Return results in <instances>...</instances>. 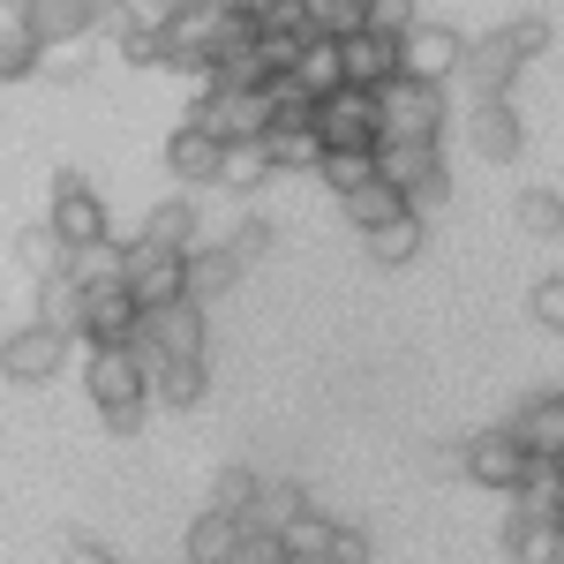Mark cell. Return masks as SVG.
<instances>
[{
  "label": "cell",
  "instance_id": "obj_14",
  "mask_svg": "<svg viewBox=\"0 0 564 564\" xmlns=\"http://www.w3.org/2000/svg\"><path fill=\"white\" fill-rule=\"evenodd\" d=\"M53 226H61V241L68 249H90V241H106V204L90 196V181L76 174H53Z\"/></svg>",
  "mask_w": 564,
  "mask_h": 564
},
{
  "label": "cell",
  "instance_id": "obj_7",
  "mask_svg": "<svg viewBox=\"0 0 564 564\" xmlns=\"http://www.w3.org/2000/svg\"><path fill=\"white\" fill-rule=\"evenodd\" d=\"M316 135L324 143H384V98L369 84H339L316 98Z\"/></svg>",
  "mask_w": 564,
  "mask_h": 564
},
{
  "label": "cell",
  "instance_id": "obj_13",
  "mask_svg": "<svg viewBox=\"0 0 564 564\" xmlns=\"http://www.w3.org/2000/svg\"><path fill=\"white\" fill-rule=\"evenodd\" d=\"M467 151L489 159V166H512V159L527 151V121L505 106V98H481L475 113H467Z\"/></svg>",
  "mask_w": 564,
  "mask_h": 564
},
{
  "label": "cell",
  "instance_id": "obj_1",
  "mask_svg": "<svg viewBox=\"0 0 564 564\" xmlns=\"http://www.w3.org/2000/svg\"><path fill=\"white\" fill-rule=\"evenodd\" d=\"M550 45V23L542 15H520V23H505V31H489V39H467V53H459V76H467V98H505L512 90V76H520L527 61Z\"/></svg>",
  "mask_w": 564,
  "mask_h": 564
},
{
  "label": "cell",
  "instance_id": "obj_29",
  "mask_svg": "<svg viewBox=\"0 0 564 564\" xmlns=\"http://www.w3.org/2000/svg\"><path fill=\"white\" fill-rule=\"evenodd\" d=\"M15 263H23L31 279L61 271V263H68V241H61V226H53V218H31V226L15 234Z\"/></svg>",
  "mask_w": 564,
  "mask_h": 564
},
{
  "label": "cell",
  "instance_id": "obj_35",
  "mask_svg": "<svg viewBox=\"0 0 564 564\" xmlns=\"http://www.w3.org/2000/svg\"><path fill=\"white\" fill-rule=\"evenodd\" d=\"M121 61H135V68H166V23L159 15H135L129 23V39L113 45Z\"/></svg>",
  "mask_w": 564,
  "mask_h": 564
},
{
  "label": "cell",
  "instance_id": "obj_51",
  "mask_svg": "<svg viewBox=\"0 0 564 564\" xmlns=\"http://www.w3.org/2000/svg\"><path fill=\"white\" fill-rule=\"evenodd\" d=\"M8 23H23V0H0V31H8Z\"/></svg>",
  "mask_w": 564,
  "mask_h": 564
},
{
  "label": "cell",
  "instance_id": "obj_46",
  "mask_svg": "<svg viewBox=\"0 0 564 564\" xmlns=\"http://www.w3.org/2000/svg\"><path fill=\"white\" fill-rule=\"evenodd\" d=\"M406 23H414V0H369V31H391L399 39Z\"/></svg>",
  "mask_w": 564,
  "mask_h": 564
},
{
  "label": "cell",
  "instance_id": "obj_53",
  "mask_svg": "<svg viewBox=\"0 0 564 564\" xmlns=\"http://www.w3.org/2000/svg\"><path fill=\"white\" fill-rule=\"evenodd\" d=\"M294 564H324V557H294Z\"/></svg>",
  "mask_w": 564,
  "mask_h": 564
},
{
  "label": "cell",
  "instance_id": "obj_52",
  "mask_svg": "<svg viewBox=\"0 0 564 564\" xmlns=\"http://www.w3.org/2000/svg\"><path fill=\"white\" fill-rule=\"evenodd\" d=\"M0 377H8V332H0Z\"/></svg>",
  "mask_w": 564,
  "mask_h": 564
},
{
  "label": "cell",
  "instance_id": "obj_33",
  "mask_svg": "<svg viewBox=\"0 0 564 564\" xmlns=\"http://www.w3.org/2000/svg\"><path fill=\"white\" fill-rule=\"evenodd\" d=\"M512 497H520L527 512H550V520H564V459H534Z\"/></svg>",
  "mask_w": 564,
  "mask_h": 564
},
{
  "label": "cell",
  "instance_id": "obj_25",
  "mask_svg": "<svg viewBox=\"0 0 564 564\" xmlns=\"http://www.w3.org/2000/svg\"><path fill=\"white\" fill-rule=\"evenodd\" d=\"M294 512H308V497L294 489V481H257V497H249V512H241V527H263V534H286V520Z\"/></svg>",
  "mask_w": 564,
  "mask_h": 564
},
{
  "label": "cell",
  "instance_id": "obj_39",
  "mask_svg": "<svg viewBox=\"0 0 564 564\" xmlns=\"http://www.w3.org/2000/svg\"><path fill=\"white\" fill-rule=\"evenodd\" d=\"M257 31H308V0H241Z\"/></svg>",
  "mask_w": 564,
  "mask_h": 564
},
{
  "label": "cell",
  "instance_id": "obj_10",
  "mask_svg": "<svg viewBox=\"0 0 564 564\" xmlns=\"http://www.w3.org/2000/svg\"><path fill=\"white\" fill-rule=\"evenodd\" d=\"M377 98H384V135H444V84L391 76Z\"/></svg>",
  "mask_w": 564,
  "mask_h": 564
},
{
  "label": "cell",
  "instance_id": "obj_11",
  "mask_svg": "<svg viewBox=\"0 0 564 564\" xmlns=\"http://www.w3.org/2000/svg\"><path fill=\"white\" fill-rule=\"evenodd\" d=\"M68 347H76L68 332H53L45 316H31L23 332H8V384H53Z\"/></svg>",
  "mask_w": 564,
  "mask_h": 564
},
{
  "label": "cell",
  "instance_id": "obj_47",
  "mask_svg": "<svg viewBox=\"0 0 564 564\" xmlns=\"http://www.w3.org/2000/svg\"><path fill=\"white\" fill-rule=\"evenodd\" d=\"M61 564H121V557H113L106 542H90V534H68V542H61Z\"/></svg>",
  "mask_w": 564,
  "mask_h": 564
},
{
  "label": "cell",
  "instance_id": "obj_48",
  "mask_svg": "<svg viewBox=\"0 0 564 564\" xmlns=\"http://www.w3.org/2000/svg\"><path fill=\"white\" fill-rule=\"evenodd\" d=\"M143 414H151V399H143V406H106L98 422H106V436H135V430H143Z\"/></svg>",
  "mask_w": 564,
  "mask_h": 564
},
{
  "label": "cell",
  "instance_id": "obj_20",
  "mask_svg": "<svg viewBox=\"0 0 564 564\" xmlns=\"http://www.w3.org/2000/svg\"><path fill=\"white\" fill-rule=\"evenodd\" d=\"M84 302H90V286L68 271V263L39 279V316L53 324V332H68V339H76V332H84Z\"/></svg>",
  "mask_w": 564,
  "mask_h": 564
},
{
  "label": "cell",
  "instance_id": "obj_17",
  "mask_svg": "<svg viewBox=\"0 0 564 564\" xmlns=\"http://www.w3.org/2000/svg\"><path fill=\"white\" fill-rule=\"evenodd\" d=\"M98 8L106 0H23V23L39 39H98Z\"/></svg>",
  "mask_w": 564,
  "mask_h": 564
},
{
  "label": "cell",
  "instance_id": "obj_24",
  "mask_svg": "<svg viewBox=\"0 0 564 564\" xmlns=\"http://www.w3.org/2000/svg\"><path fill=\"white\" fill-rule=\"evenodd\" d=\"M234 279H241V257H234L226 241H218V249H204V241L188 249V294H196V302H218Z\"/></svg>",
  "mask_w": 564,
  "mask_h": 564
},
{
  "label": "cell",
  "instance_id": "obj_40",
  "mask_svg": "<svg viewBox=\"0 0 564 564\" xmlns=\"http://www.w3.org/2000/svg\"><path fill=\"white\" fill-rule=\"evenodd\" d=\"M520 226H527V234H564V196L527 188V196H520Z\"/></svg>",
  "mask_w": 564,
  "mask_h": 564
},
{
  "label": "cell",
  "instance_id": "obj_43",
  "mask_svg": "<svg viewBox=\"0 0 564 564\" xmlns=\"http://www.w3.org/2000/svg\"><path fill=\"white\" fill-rule=\"evenodd\" d=\"M527 308H534V324H550V332H564V271H550L534 294H527Z\"/></svg>",
  "mask_w": 564,
  "mask_h": 564
},
{
  "label": "cell",
  "instance_id": "obj_22",
  "mask_svg": "<svg viewBox=\"0 0 564 564\" xmlns=\"http://www.w3.org/2000/svg\"><path fill=\"white\" fill-rule=\"evenodd\" d=\"M339 212H347L354 234H369V226H384V218L414 212V204H406V196H399V188H391V181L377 174V181H361V188H347V196H339Z\"/></svg>",
  "mask_w": 564,
  "mask_h": 564
},
{
  "label": "cell",
  "instance_id": "obj_42",
  "mask_svg": "<svg viewBox=\"0 0 564 564\" xmlns=\"http://www.w3.org/2000/svg\"><path fill=\"white\" fill-rule=\"evenodd\" d=\"M226 564H294V557H286V542H279V534L241 527V542H234V557H226Z\"/></svg>",
  "mask_w": 564,
  "mask_h": 564
},
{
  "label": "cell",
  "instance_id": "obj_18",
  "mask_svg": "<svg viewBox=\"0 0 564 564\" xmlns=\"http://www.w3.org/2000/svg\"><path fill=\"white\" fill-rule=\"evenodd\" d=\"M391 76H399V39L391 31H354L347 39V84H369V90H384Z\"/></svg>",
  "mask_w": 564,
  "mask_h": 564
},
{
  "label": "cell",
  "instance_id": "obj_49",
  "mask_svg": "<svg viewBox=\"0 0 564 564\" xmlns=\"http://www.w3.org/2000/svg\"><path fill=\"white\" fill-rule=\"evenodd\" d=\"M263 241H271V234H263V226H241V234H234V241H226V249H234V257L249 263V257H263Z\"/></svg>",
  "mask_w": 564,
  "mask_h": 564
},
{
  "label": "cell",
  "instance_id": "obj_34",
  "mask_svg": "<svg viewBox=\"0 0 564 564\" xmlns=\"http://www.w3.org/2000/svg\"><path fill=\"white\" fill-rule=\"evenodd\" d=\"M23 76H39V31L31 23H8L0 31V84H23Z\"/></svg>",
  "mask_w": 564,
  "mask_h": 564
},
{
  "label": "cell",
  "instance_id": "obj_28",
  "mask_svg": "<svg viewBox=\"0 0 564 564\" xmlns=\"http://www.w3.org/2000/svg\"><path fill=\"white\" fill-rule=\"evenodd\" d=\"M204 399V361H151V406H196Z\"/></svg>",
  "mask_w": 564,
  "mask_h": 564
},
{
  "label": "cell",
  "instance_id": "obj_16",
  "mask_svg": "<svg viewBox=\"0 0 564 564\" xmlns=\"http://www.w3.org/2000/svg\"><path fill=\"white\" fill-rule=\"evenodd\" d=\"M271 174H279V159H271L263 135H226V159H218V188L226 196H257Z\"/></svg>",
  "mask_w": 564,
  "mask_h": 564
},
{
  "label": "cell",
  "instance_id": "obj_36",
  "mask_svg": "<svg viewBox=\"0 0 564 564\" xmlns=\"http://www.w3.org/2000/svg\"><path fill=\"white\" fill-rule=\"evenodd\" d=\"M68 271L84 286H113L121 279V241H90V249H68Z\"/></svg>",
  "mask_w": 564,
  "mask_h": 564
},
{
  "label": "cell",
  "instance_id": "obj_2",
  "mask_svg": "<svg viewBox=\"0 0 564 564\" xmlns=\"http://www.w3.org/2000/svg\"><path fill=\"white\" fill-rule=\"evenodd\" d=\"M377 174H384L422 218H430L436 204L452 196V181H444V159H436V135H384V143H377Z\"/></svg>",
  "mask_w": 564,
  "mask_h": 564
},
{
  "label": "cell",
  "instance_id": "obj_50",
  "mask_svg": "<svg viewBox=\"0 0 564 564\" xmlns=\"http://www.w3.org/2000/svg\"><path fill=\"white\" fill-rule=\"evenodd\" d=\"M181 8H188V0H143V15H159V23H166V15H181Z\"/></svg>",
  "mask_w": 564,
  "mask_h": 564
},
{
  "label": "cell",
  "instance_id": "obj_12",
  "mask_svg": "<svg viewBox=\"0 0 564 564\" xmlns=\"http://www.w3.org/2000/svg\"><path fill=\"white\" fill-rule=\"evenodd\" d=\"M218 159H226V135L204 129V121H181V129L166 135V174H174L181 188H218Z\"/></svg>",
  "mask_w": 564,
  "mask_h": 564
},
{
  "label": "cell",
  "instance_id": "obj_3",
  "mask_svg": "<svg viewBox=\"0 0 564 564\" xmlns=\"http://www.w3.org/2000/svg\"><path fill=\"white\" fill-rule=\"evenodd\" d=\"M204 339H212V324H204V302L196 294H181L166 308H143V324H135L143 361H204Z\"/></svg>",
  "mask_w": 564,
  "mask_h": 564
},
{
  "label": "cell",
  "instance_id": "obj_26",
  "mask_svg": "<svg viewBox=\"0 0 564 564\" xmlns=\"http://www.w3.org/2000/svg\"><path fill=\"white\" fill-rule=\"evenodd\" d=\"M234 542H241V520L234 512H204V520H188V564H226L234 557Z\"/></svg>",
  "mask_w": 564,
  "mask_h": 564
},
{
  "label": "cell",
  "instance_id": "obj_21",
  "mask_svg": "<svg viewBox=\"0 0 564 564\" xmlns=\"http://www.w3.org/2000/svg\"><path fill=\"white\" fill-rule=\"evenodd\" d=\"M294 76H302L316 98H324V90H339V84H347V39L308 31V39H302V61H294Z\"/></svg>",
  "mask_w": 564,
  "mask_h": 564
},
{
  "label": "cell",
  "instance_id": "obj_27",
  "mask_svg": "<svg viewBox=\"0 0 564 564\" xmlns=\"http://www.w3.org/2000/svg\"><path fill=\"white\" fill-rule=\"evenodd\" d=\"M316 174H324L332 196H347V188H361V181H377V143H332Z\"/></svg>",
  "mask_w": 564,
  "mask_h": 564
},
{
  "label": "cell",
  "instance_id": "obj_38",
  "mask_svg": "<svg viewBox=\"0 0 564 564\" xmlns=\"http://www.w3.org/2000/svg\"><path fill=\"white\" fill-rule=\"evenodd\" d=\"M279 542H286V557H324V550H332V520H324V512H294Z\"/></svg>",
  "mask_w": 564,
  "mask_h": 564
},
{
  "label": "cell",
  "instance_id": "obj_8",
  "mask_svg": "<svg viewBox=\"0 0 564 564\" xmlns=\"http://www.w3.org/2000/svg\"><path fill=\"white\" fill-rule=\"evenodd\" d=\"M459 53H467V39H459L452 23H430V15H414V23L399 31V76L452 84V76H459Z\"/></svg>",
  "mask_w": 564,
  "mask_h": 564
},
{
  "label": "cell",
  "instance_id": "obj_4",
  "mask_svg": "<svg viewBox=\"0 0 564 564\" xmlns=\"http://www.w3.org/2000/svg\"><path fill=\"white\" fill-rule=\"evenodd\" d=\"M121 279L135 286L143 308H166L188 294V249H166V241L135 234V241H121Z\"/></svg>",
  "mask_w": 564,
  "mask_h": 564
},
{
  "label": "cell",
  "instance_id": "obj_31",
  "mask_svg": "<svg viewBox=\"0 0 564 564\" xmlns=\"http://www.w3.org/2000/svg\"><path fill=\"white\" fill-rule=\"evenodd\" d=\"M263 143H271L279 174H316V166H324V151H332V143L316 135V121H308V129H271Z\"/></svg>",
  "mask_w": 564,
  "mask_h": 564
},
{
  "label": "cell",
  "instance_id": "obj_6",
  "mask_svg": "<svg viewBox=\"0 0 564 564\" xmlns=\"http://www.w3.org/2000/svg\"><path fill=\"white\" fill-rule=\"evenodd\" d=\"M459 467H467V481H481V489H520L527 481V467H534V452H527V436L505 422V430H481V436H467L459 444Z\"/></svg>",
  "mask_w": 564,
  "mask_h": 564
},
{
  "label": "cell",
  "instance_id": "obj_5",
  "mask_svg": "<svg viewBox=\"0 0 564 564\" xmlns=\"http://www.w3.org/2000/svg\"><path fill=\"white\" fill-rule=\"evenodd\" d=\"M84 391H90L98 414H106V406H143V399H151V361H143V347H90Z\"/></svg>",
  "mask_w": 564,
  "mask_h": 564
},
{
  "label": "cell",
  "instance_id": "obj_37",
  "mask_svg": "<svg viewBox=\"0 0 564 564\" xmlns=\"http://www.w3.org/2000/svg\"><path fill=\"white\" fill-rule=\"evenodd\" d=\"M369 23V0H308V31H332V39H354Z\"/></svg>",
  "mask_w": 564,
  "mask_h": 564
},
{
  "label": "cell",
  "instance_id": "obj_41",
  "mask_svg": "<svg viewBox=\"0 0 564 564\" xmlns=\"http://www.w3.org/2000/svg\"><path fill=\"white\" fill-rule=\"evenodd\" d=\"M249 497H257V475H249V467H218V481H212V505H218V512H234V520H241V512H249Z\"/></svg>",
  "mask_w": 564,
  "mask_h": 564
},
{
  "label": "cell",
  "instance_id": "obj_54",
  "mask_svg": "<svg viewBox=\"0 0 564 564\" xmlns=\"http://www.w3.org/2000/svg\"><path fill=\"white\" fill-rule=\"evenodd\" d=\"M181 564H188V557H181Z\"/></svg>",
  "mask_w": 564,
  "mask_h": 564
},
{
  "label": "cell",
  "instance_id": "obj_19",
  "mask_svg": "<svg viewBox=\"0 0 564 564\" xmlns=\"http://www.w3.org/2000/svg\"><path fill=\"white\" fill-rule=\"evenodd\" d=\"M512 430L527 436V452H534V459H564V391L527 399L520 414H512Z\"/></svg>",
  "mask_w": 564,
  "mask_h": 564
},
{
  "label": "cell",
  "instance_id": "obj_23",
  "mask_svg": "<svg viewBox=\"0 0 564 564\" xmlns=\"http://www.w3.org/2000/svg\"><path fill=\"white\" fill-rule=\"evenodd\" d=\"M361 241H369V257L384 263V271H399V263H414V257H422V212L384 218V226H369Z\"/></svg>",
  "mask_w": 564,
  "mask_h": 564
},
{
  "label": "cell",
  "instance_id": "obj_30",
  "mask_svg": "<svg viewBox=\"0 0 564 564\" xmlns=\"http://www.w3.org/2000/svg\"><path fill=\"white\" fill-rule=\"evenodd\" d=\"M90 61H98V39H39V76L53 84H84Z\"/></svg>",
  "mask_w": 564,
  "mask_h": 564
},
{
  "label": "cell",
  "instance_id": "obj_15",
  "mask_svg": "<svg viewBox=\"0 0 564 564\" xmlns=\"http://www.w3.org/2000/svg\"><path fill=\"white\" fill-rule=\"evenodd\" d=\"M557 550H564V520L527 512L520 497H512V512H505V557H512V564H550Z\"/></svg>",
  "mask_w": 564,
  "mask_h": 564
},
{
  "label": "cell",
  "instance_id": "obj_45",
  "mask_svg": "<svg viewBox=\"0 0 564 564\" xmlns=\"http://www.w3.org/2000/svg\"><path fill=\"white\" fill-rule=\"evenodd\" d=\"M135 15H143V8H129V0H106V8H98V45H121Z\"/></svg>",
  "mask_w": 564,
  "mask_h": 564
},
{
  "label": "cell",
  "instance_id": "obj_9",
  "mask_svg": "<svg viewBox=\"0 0 564 564\" xmlns=\"http://www.w3.org/2000/svg\"><path fill=\"white\" fill-rule=\"evenodd\" d=\"M135 324H143V302H135L129 279H113V286H90L84 302V347H135Z\"/></svg>",
  "mask_w": 564,
  "mask_h": 564
},
{
  "label": "cell",
  "instance_id": "obj_32",
  "mask_svg": "<svg viewBox=\"0 0 564 564\" xmlns=\"http://www.w3.org/2000/svg\"><path fill=\"white\" fill-rule=\"evenodd\" d=\"M143 234L166 241V249H196V241H204V212H196L188 196H174V204H159V212L143 218Z\"/></svg>",
  "mask_w": 564,
  "mask_h": 564
},
{
  "label": "cell",
  "instance_id": "obj_44",
  "mask_svg": "<svg viewBox=\"0 0 564 564\" xmlns=\"http://www.w3.org/2000/svg\"><path fill=\"white\" fill-rule=\"evenodd\" d=\"M324 564H369V534L354 520H332V550H324Z\"/></svg>",
  "mask_w": 564,
  "mask_h": 564
}]
</instances>
